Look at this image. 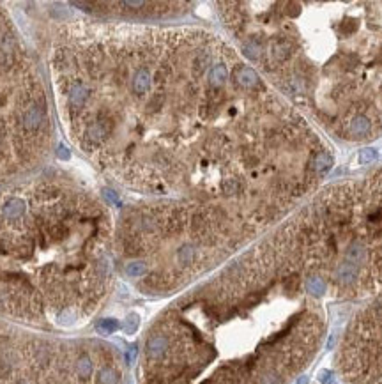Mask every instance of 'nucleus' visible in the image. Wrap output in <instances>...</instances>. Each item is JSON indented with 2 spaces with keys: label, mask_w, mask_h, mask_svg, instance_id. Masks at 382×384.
Listing matches in <instances>:
<instances>
[{
  "label": "nucleus",
  "mask_w": 382,
  "mask_h": 384,
  "mask_svg": "<svg viewBox=\"0 0 382 384\" xmlns=\"http://www.w3.org/2000/svg\"><path fill=\"white\" fill-rule=\"evenodd\" d=\"M343 365L354 384H382V298L352 326Z\"/></svg>",
  "instance_id": "f257e3e1"
},
{
  "label": "nucleus",
  "mask_w": 382,
  "mask_h": 384,
  "mask_svg": "<svg viewBox=\"0 0 382 384\" xmlns=\"http://www.w3.org/2000/svg\"><path fill=\"white\" fill-rule=\"evenodd\" d=\"M232 80L234 83L242 90H257L258 87H262V80L258 76V73L250 66L244 64H237L232 71Z\"/></svg>",
  "instance_id": "f03ea898"
},
{
  "label": "nucleus",
  "mask_w": 382,
  "mask_h": 384,
  "mask_svg": "<svg viewBox=\"0 0 382 384\" xmlns=\"http://www.w3.org/2000/svg\"><path fill=\"white\" fill-rule=\"evenodd\" d=\"M46 122V105L39 103H30L21 113V126L27 129L28 133H34Z\"/></svg>",
  "instance_id": "7ed1b4c3"
},
{
  "label": "nucleus",
  "mask_w": 382,
  "mask_h": 384,
  "mask_svg": "<svg viewBox=\"0 0 382 384\" xmlns=\"http://www.w3.org/2000/svg\"><path fill=\"white\" fill-rule=\"evenodd\" d=\"M170 351V338L165 333H154L145 342V356L149 361H161Z\"/></svg>",
  "instance_id": "20e7f679"
},
{
  "label": "nucleus",
  "mask_w": 382,
  "mask_h": 384,
  "mask_svg": "<svg viewBox=\"0 0 382 384\" xmlns=\"http://www.w3.org/2000/svg\"><path fill=\"white\" fill-rule=\"evenodd\" d=\"M372 128H374V122L370 117H367L365 113H361V115L358 113L347 120V124L343 126V133L351 138H367V136H370Z\"/></svg>",
  "instance_id": "39448f33"
},
{
  "label": "nucleus",
  "mask_w": 382,
  "mask_h": 384,
  "mask_svg": "<svg viewBox=\"0 0 382 384\" xmlns=\"http://www.w3.org/2000/svg\"><path fill=\"white\" fill-rule=\"evenodd\" d=\"M152 89V73L147 66H140L131 76V92L137 97H144Z\"/></svg>",
  "instance_id": "423d86ee"
},
{
  "label": "nucleus",
  "mask_w": 382,
  "mask_h": 384,
  "mask_svg": "<svg viewBox=\"0 0 382 384\" xmlns=\"http://www.w3.org/2000/svg\"><path fill=\"white\" fill-rule=\"evenodd\" d=\"M176 264L179 269H191L198 262V248L193 243H184L176 250Z\"/></svg>",
  "instance_id": "0eeeda50"
},
{
  "label": "nucleus",
  "mask_w": 382,
  "mask_h": 384,
  "mask_svg": "<svg viewBox=\"0 0 382 384\" xmlns=\"http://www.w3.org/2000/svg\"><path fill=\"white\" fill-rule=\"evenodd\" d=\"M67 99H69V106L73 110H80L83 108V105L87 103V99H89L90 96V89L85 85L83 82H74L73 85L69 87V90H67Z\"/></svg>",
  "instance_id": "6e6552de"
},
{
  "label": "nucleus",
  "mask_w": 382,
  "mask_h": 384,
  "mask_svg": "<svg viewBox=\"0 0 382 384\" xmlns=\"http://www.w3.org/2000/svg\"><path fill=\"white\" fill-rule=\"evenodd\" d=\"M207 83L214 89H221L226 82H228V76H230V71L226 67L225 62H214L212 67L207 71Z\"/></svg>",
  "instance_id": "1a4fd4ad"
},
{
  "label": "nucleus",
  "mask_w": 382,
  "mask_h": 384,
  "mask_svg": "<svg viewBox=\"0 0 382 384\" xmlns=\"http://www.w3.org/2000/svg\"><path fill=\"white\" fill-rule=\"evenodd\" d=\"M27 211V206H25V200L18 197H11L4 206H2V214L7 221H16L20 220L21 216Z\"/></svg>",
  "instance_id": "9d476101"
},
{
  "label": "nucleus",
  "mask_w": 382,
  "mask_h": 384,
  "mask_svg": "<svg viewBox=\"0 0 382 384\" xmlns=\"http://www.w3.org/2000/svg\"><path fill=\"white\" fill-rule=\"evenodd\" d=\"M304 289H306L308 294L315 296V298H320V296H324L326 292H328V284H326V280H324L320 275L312 273V275H308L306 278H304Z\"/></svg>",
  "instance_id": "9b49d317"
},
{
  "label": "nucleus",
  "mask_w": 382,
  "mask_h": 384,
  "mask_svg": "<svg viewBox=\"0 0 382 384\" xmlns=\"http://www.w3.org/2000/svg\"><path fill=\"white\" fill-rule=\"evenodd\" d=\"M74 370H76V376L80 377L82 381H89L94 374V363H92V358L89 354H80L76 363H74Z\"/></svg>",
  "instance_id": "f8f14e48"
},
{
  "label": "nucleus",
  "mask_w": 382,
  "mask_h": 384,
  "mask_svg": "<svg viewBox=\"0 0 382 384\" xmlns=\"http://www.w3.org/2000/svg\"><path fill=\"white\" fill-rule=\"evenodd\" d=\"M96 384H121V376L113 367H103L96 376Z\"/></svg>",
  "instance_id": "ddd939ff"
},
{
  "label": "nucleus",
  "mask_w": 382,
  "mask_h": 384,
  "mask_svg": "<svg viewBox=\"0 0 382 384\" xmlns=\"http://www.w3.org/2000/svg\"><path fill=\"white\" fill-rule=\"evenodd\" d=\"M147 273V264L144 260H133L126 266V275L131 276V278H140Z\"/></svg>",
  "instance_id": "4468645a"
},
{
  "label": "nucleus",
  "mask_w": 382,
  "mask_h": 384,
  "mask_svg": "<svg viewBox=\"0 0 382 384\" xmlns=\"http://www.w3.org/2000/svg\"><path fill=\"white\" fill-rule=\"evenodd\" d=\"M96 328H98L99 333L112 335L119 330V321H115V319H101V321L96 324Z\"/></svg>",
  "instance_id": "2eb2a0df"
},
{
  "label": "nucleus",
  "mask_w": 382,
  "mask_h": 384,
  "mask_svg": "<svg viewBox=\"0 0 382 384\" xmlns=\"http://www.w3.org/2000/svg\"><path fill=\"white\" fill-rule=\"evenodd\" d=\"M379 159V152L372 147H367L359 151V163L361 165H372Z\"/></svg>",
  "instance_id": "dca6fc26"
},
{
  "label": "nucleus",
  "mask_w": 382,
  "mask_h": 384,
  "mask_svg": "<svg viewBox=\"0 0 382 384\" xmlns=\"http://www.w3.org/2000/svg\"><path fill=\"white\" fill-rule=\"evenodd\" d=\"M138 322H140V319H138L137 314H129L128 319L124 321V331L128 335H133L135 331L138 330Z\"/></svg>",
  "instance_id": "f3484780"
},
{
  "label": "nucleus",
  "mask_w": 382,
  "mask_h": 384,
  "mask_svg": "<svg viewBox=\"0 0 382 384\" xmlns=\"http://www.w3.org/2000/svg\"><path fill=\"white\" fill-rule=\"evenodd\" d=\"M103 193H105L106 200L110 202V204H113V206H121V200H119L117 193L113 190H103Z\"/></svg>",
  "instance_id": "a211bd4d"
},
{
  "label": "nucleus",
  "mask_w": 382,
  "mask_h": 384,
  "mask_svg": "<svg viewBox=\"0 0 382 384\" xmlns=\"http://www.w3.org/2000/svg\"><path fill=\"white\" fill-rule=\"evenodd\" d=\"M319 381L322 384H335V381H333V372H329V370H322V372L319 374Z\"/></svg>",
  "instance_id": "6ab92c4d"
},
{
  "label": "nucleus",
  "mask_w": 382,
  "mask_h": 384,
  "mask_svg": "<svg viewBox=\"0 0 382 384\" xmlns=\"http://www.w3.org/2000/svg\"><path fill=\"white\" fill-rule=\"evenodd\" d=\"M57 156H59L60 159H64V161H67L69 159V151H67L64 145H59V151H57Z\"/></svg>",
  "instance_id": "aec40b11"
},
{
  "label": "nucleus",
  "mask_w": 382,
  "mask_h": 384,
  "mask_svg": "<svg viewBox=\"0 0 382 384\" xmlns=\"http://www.w3.org/2000/svg\"><path fill=\"white\" fill-rule=\"evenodd\" d=\"M135 358H137V347H131L128 353V363L131 365L133 361H135Z\"/></svg>",
  "instance_id": "412c9836"
},
{
  "label": "nucleus",
  "mask_w": 382,
  "mask_h": 384,
  "mask_svg": "<svg viewBox=\"0 0 382 384\" xmlns=\"http://www.w3.org/2000/svg\"><path fill=\"white\" fill-rule=\"evenodd\" d=\"M11 384H28V381H25V379H16L14 383H11Z\"/></svg>",
  "instance_id": "4be33fe9"
},
{
  "label": "nucleus",
  "mask_w": 382,
  "mask_h": 384,
  "mask_svg": "<svg viewBox=\"0 0 382 384\" xmlns=\"http://www.w3.org/2000/svg\"><path fill=\"white\" fill-rule=\"evenodd\" d=\"M381 126H382V117H381Z\"/></svg>",
  "instance_id": "5701e85b"
}]
</instances>
